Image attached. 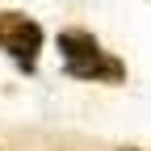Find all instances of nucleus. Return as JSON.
Listing matches in <instances>:
<instances>
[{"instance_id": "f257e3e1", "label": "nucleus", "mask_w": 151, "mask_h": 151, "mask_svg": "<svg viewBox=\"0 0 151 151\" xmlns=\"http://www.w3.org/2000/svg\"><path fill=\"white\" fill-rule=\"evenodd\" d=\"M59 50H63V63L71 76L80 80H122V63L105 55L97 46V38L84 34V29H63L59 34Z\"/></svg>"}, {"instance_id": "f03ea898", "label": "nucleus", "mask_w": 151, "mask_h": 151, "mask_svg": "<svg viewBox=\"0 0 151 151\" xmlns=\"http://www.w3.org/2000/svg\"><path fill=\"white\" fill-rule=\"evenodd\" d=\"M0 50H9L17 67H34L38 50H42V29H38V21H29V17L21 13H0Z\"/></svg>"}]
</instances>
